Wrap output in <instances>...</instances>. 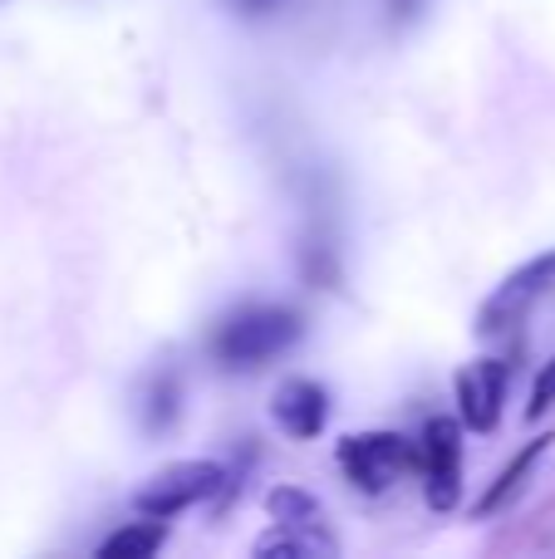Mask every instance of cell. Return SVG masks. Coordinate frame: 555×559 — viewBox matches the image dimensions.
Returning a JSON list of instances; mask_svg holds the SVG:
<instances>
[{"mask_svg":"<svg viewBox=\"0 0 555 559\" xmlns=\"http://www.w3.org/2000/svg\"><path fill=\"white\" fill-rule=\"evenodd\" d=\"M511 368L501 358H477L458 373V417L468 432H497L501 427V403H507Z\"/></svg>","mask_w":555,"mask_h":559,"instance_id":"obj_6","label":"cell"},{"mask_svg":"<svg viewBox=\"0 0 555 559\" xmlns=\"http://www.w3.org/2000/svg\"><path fill=\"white\" fill-rule=\"evenodd\" d=\"M271 417H275V427H281L285 437L310 442V437H320L324 423H330V393H324L315 378H291V383L275 388Z\"/></svg>","mask_w":555,"mask_h":559,"instance_id":"obj_7","label":"cell"},{"mask_svg":"<svg viewBox=\"0 0 555 559\" xmlns=\"http://www.w3.org/2000/svg\"><path fill=\"white\" fill-rule=\"evenodd\" d=\"M300 314L295 309H275V305H261V309H241L232 314L212 338V354L222 358L226 368H261L265 358L285 354V348L300 338Z\"/></svg>","mask_w":555,"mask_h":559,"instance_id":"obj_1","label":"cell"},{"mask_svg":"<svg viewBox=\"0 0 555 559\" xmlns=\"http://www.w3.org/2000/svg\"><path fill=\"white\" fill-rule=\"evenodd\" d=\"M551 442H555L551 432H546V437H531V442L521 447L517 456H511V462H507V472H501L497 481H492L487 491H482V501H477V515H482V521H487V515H497L501 506H511V501H517V496H521V486H527V481H531V472H536V462L551 452Z\"/></svg>","mask_w":555,"mask_h":559,"instance_id":"obj_8","label":"cell"},{"mask_svg":"<svg viewBox=\"0 0 555 559\" xmlns=\"http://www.w3.org/2000/svg\"><path fill=\"white\" fill-rule=\"evenodd\" d=\"M418 472L423 496L438 515L458 511L462 501V423L458 417H428L418 442Z\"/></svg>","mask_w":555,"mask_h":559,"instance_id":"obj_4","label":"cell"},{"mask_svg":"<svg viewBox=\"0 0 555 559\" xmlns=\"http://www.w3.org/2000/svg\"><path fill=\"white\" fill-rule=\"evenodd\" d=\"M167 545V525L163 521H138V525H123L118 535H108L104 545H98V559H147L157 555Z\"/></svg>","mask_w":555,"mask_h":559,"instance_id":"obj_10","label":"cell"},{"mask_svg":"<svg viewBox=\"0 0 555 559\" xmlns=\"http://www.w3.org/2000/svg\"><path fill=\"white\" fill-rule=\"evenodd\" d=\"M555 407V354L546 358V368L536 373V383H531V403H527V417L536 423V417H546Z\"/></svg>","mask_w":555,"mask_h":559,"instance_id":"obj_12","label":"cell"},{"mask_svg":"<svg viewBox=\"0 0 555 559\" xmlns=\"http://www.w3.org/2000/svg\"><path fill=\"white\" fill-rule=\"evenodd\" d=\"M256 559H310V555H340V545L324 535V525H281L275 521L261 540L251 545Z\"/></svg>","mask_w":555,"mask_h":559,"instance_id":"obj_9","label":"cell"},{"mask_svg":"<svg viewBox=\"0 0 555 559\" xmlns=\"http://www.w3.org/2000/svg\"><path fill=\"white\" fill-rule=\"evenodd\" d=\"M546 285H555V251H541L536 261H527L521 271H511L497 289L487 295V305L477 309V329L482 334H501L507 324H517L541 295Z\"/></svg>","mask_w":555,"mask_h":559,"instance_id":"obj_5","label":"cell"},{"mask_svg":"<svg viewBox=\"0 0 555 559\" xmlns=\"http://www.w3.org/2000/svg\"><path fill=\"white\" fill-rule=\"evenodd\" d=\"M334 462L359 491L383 496L399 476L418 472V442H409L403 432H354L334 447Z\"/></svg>","mask_w":555,"mask_h":559,"instance_id":"obj_2","label":"cell"},{"mask_svg":"<svg viewBox=\"0 0 555 559\" xmlns=\"http://www.w3.org/2000/svg\"><path fill=\"white\" fill-rule=\"evenodd\" d=\"M222 486H226L222 462H177V466H163V472L133 496V511L153 515V521H173V515L222 496Z\"/></svg>","mask_w":555,"mask_h":559,"instance_id":"obj_3","label":"cell"},{"mask_svg":"<svg viewBox=\"0 0 555 559\" xmlns=\"http://www.w3.org/2000/svg\"><path fill=\"white\" fill-rule=\"evenodd\" d=\"M265 515L281 525H320L324 521L320 501H315L310 491H300V486H275V491H265Z\"/></svg>","mask_w":555,"mask_h":559,"instance_id":"obj_11","label":"cell"}]
</instances>
